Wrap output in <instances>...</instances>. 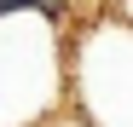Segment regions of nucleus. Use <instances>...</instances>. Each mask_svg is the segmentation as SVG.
Listing matches in <instances>:
<instances>
[{"instance_id": "nucleus-1", "label": "nucleus", "mask_w": 133, "mask_h": 127, "mask_svg": "<svg viewBox=\"0 0 133 127\" xmlns=\"http://www.w3.org/2000/svg\"><path fill=\"white\" fill-rule=\"evenodd\" d=\"M70 110V29L41 12L0 17V127H46Z\"/></svg>"}, {"instance_id": "nucleus-2", "label": "nucleus", "mask_w": 133, "mask_h": 127, "mask_svg": "<svg viewBox=\"0 0 133 127\" xmlns=\"http://www.w3.org/2000/svg\"><path fill=\"white\" fill-rule=\"evenodd\" d=\"M70 110L93 127H133V23L122 12L70 35Z\"/></svg>"}, {"instance_id": "nucleus-3", "label": "nucleus", "mask_w": 133, "mask_h": 127, "mask_svg": "<svg viewBox=\"0 0 133 127\" xmlns=\"http://www.w3.org/2000/svg\"><path fill=\"white\" fill-rule=\"evenodd\" d=\"M46 127H93V121H81L75 110H64V116H58V121H46Z\"/></svg>"}, {"instance_id": "nucleus-4", "label": "nucleus", "mask_w": 133, "mask_h": 127, "mask_svg": "<svg viewBox=\"0 0 133 127\" xmlns=\"http://www.w3.org/2000/svg\"><path fill=\"white\" fill-rule=\"evenodd\" d=\"M110 12H122L127 23H133V0H116V6H110Z\"/></svg>"}]
</instances>
